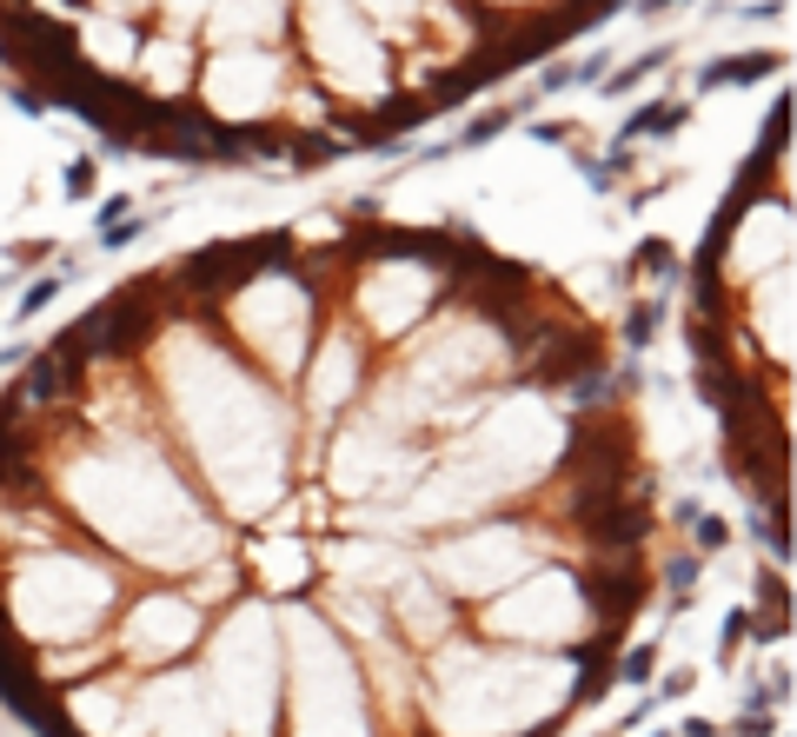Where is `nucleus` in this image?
<instances>
[{"instance_id": "f257e3e1", "label": "nucleus", "mask_w": 797, "mask_h": 737, "mask_svg": "<svg viewBox=\"0 0 797 737\" xmlns=\"http://www.w3.org/2000/svg\"><path fill=\"white\" fill-rule=\"evenodd\" d=\"M312 27H319V47H333L326 54V67L346 80H379V60H372V47H366V34L353 27V14L340 8V0H312Z\"/></svg>"}, {"instance_id": "f03ea898", "label": "nucleus", "mask_w": 797, "mask_h": 737, "mask_svg": "<svg viewBox=\"0 0 797 737\" xmlns=\"http://www.w3.org/2000/svg\"><path fill=\"white\" fill-rule=\"evenodd\" d=\"M187 631H193V611H187V605H167V598L140 605V625L127 618V644L153 651V658H167V651H180V644H187Z\"/></svg>"}, {"instance_id": "7ed1b4c3", "label": "nucleus", "mask_w": 797, "mask_h": 737, "mask_svg": "<svg viewBox=\"0 0 797 737\" xmlns=\"http://www.w3.org/2000/svg\"><path fill=\"white\" fill-rule=\"evenodd\" d=\"M73 385H80V359H73L67 346H53V353H40L34 372L21 379V405H53V399H67Z\"/></svg>"}, {"instance_id": "20e7f679", "label": "nucleus", "mask_w": 797, "mask_h": 737, "mask_svg": "<svg viewBox=\"0 0 797 737\" xmlns=\"http://www.w3.org/2000/svg\"><path fill=\"white\" fill-rule=\"evenodd\" d=\"M784 299H790V273L777 266V280L758 293V306H751V319H758V333L771 340V353H777V366H790V333H784Z\"/></svg>"}, {"instance_id": "39448f33", "label": "nucleus", "mask_w": 797, "mask_h": 737, "mask_svg": "<svg viewBox=\"0 0 797 737\" xmlns=\"http://www.w3.org/2000/svg\"><path fill=\"white\" fill-rule=\"evenodd\" d=\"M784 67V54H738V60H711L704 73H698V87L704 94H717V87H751V80H764V73H777Z\"/></svg>"}, {"instance_id": "423d86ee", "label": "nucleus", "mask_w": 797, "mask_h": 737, "mask_svg": "<svg viewBox=\"0 0 797 737\" xmlns=\"http://www.w3.org/2000/svg\"><path fill=\"white\" fill-rule=\"evenodd\" d=\"M691 120V107H671V100H652V107H638L631 120H624V133H618V146H631V140H671L678 127Z\"/></svg>"}, {"instance_id": "0eeeda50", "label": "nucleus", "mask_w": 797, "mask_h": 737, "mask_svg": "<svg viewBox=\"0 0 797 737\" xmlns=\"http://www.w3.org/2000/svg\"><path fill=\"white\" fill-rule=\"evenodd\" d=\"M279 14H286L279 0H226L219 21H226L233 34H260V27H279Z\"/></svg>"}, {"instance_id": "6e6552de", "label": "nucleus", "mask_w": 797, "mask_h": 737, "mask_svg": "<svg viewBox=\"0 0 797 737\" xmlns=\"http://www.w3.org/2000/svg\"><path fill=\"white\" fill-rule=\"evenodd\" d=\"M758 605H764V644L771 638H784V618H790V592H784V579H758Z\"/></svg>"}, {"instance_id": "1a4fd4ad", "label": "nucleus", "mask_w": 797, "mask_h": 737, "mask_svg": "<svg viewBox=\"0 0 797 737\" xmlns=\"http://www.w3.org/2000/svg\"><path fill=\"white\" fill-rule=\"evenodd\" d=\"M146 73L159 80V87H180V80L193 73V60H187L174 40H159V47H146Z\"/></svg>"}, {"instance_id": "9d476101", "label": "nucleus", "mask_w": 797, "mask_h": 737, "mask_svg": "<svg viewBox=\"0 0 797 737\" xmlns=\"http://www.w3.org/2000/svg\"><path fill=\"white\" fill-rule=\"evenodd\" d=\"M631 266L645 273V280H658V286H671V280H678V253H671L665 239H645V246H638V260H631Z\"/></svg>"}, {"instance_id": "9b49d317", "label": "nucleus", "mask_w": 797, "mask_h": 737, "mask_svg": "<svg viewBox=\"0 0 797 737\" xmlns=\"http://www.w3.org/2000/svg\"><path fill=\"white\" fill-rule=\"evenodd\" d=\"M665 60H671L665 47H652V54H638V60H631L624 73H611V80H605V94H631V87H638V80H645V73H658Z\"/></svg>"}, {"instance_id": "f8f14e48", "label": "nucleus", "mask_w": 797, "mask_h": 737, "mask_svg": "<svg viewBox=\"0 0 797 737\" xmlns=\"http://www.w3.org/2000/svg\"><path fill=\"white\" fill-rule=\"evenodd\" d=\"M652 333H658V306L645 299V306H631V319H624V346H631V353L652 346Z\"/></svg>"}, {"instance_id": "ddd939ff", "label": "nucleus", "mask_w": 797, "mask_h": 737, "mask_svg": "<svg viewBox=\"0 0 797 737\" xmlns=\"http://www.w3.org/2000/svg\"><path fill=\"white\" fill-rule=\"evenodd\" d=\"M665 585L678 592V605L691 598V585H698V551H678V558H665Z\"/></svg>"}, {"instance_id": "4468645a", "label": "nucleus", "mask_w": 797, "mask_h": 737, "mask_svg": "<svg viewBox=\"0 0 797 737\" xmlns=\"http://www.w3.org/2000/svg\"><path fill=\"white\" fill-rule=\"evenodd\" d=\"M691 525H698V558H704V551H725V545H731V525H725V519H711V512H698Z\"/></svg>"}, {"instance_id": "2eb2a0df", "label": "nucleus", "mask_w": 797, "mask_h": 737, "mask_svg": "<svg viewBox=\"0 0 797 737\" xmlns=\"http://www.w3.org/2000/svg\"><path fill=\"white\" fill-rule=\"evenodd\" d=\"M60 299V280H40V286H27L21 293V306H14V319H34V312H47Z\"/></svg>"}, {"instance_id": "dca6fc26", "label": "nucleus", "mask_w": 797, "mask_h": 737, "mask_svg": "<svg viewBox=\"0 0 797 737\" xmlns=\"http://www.w3.org/2000/svg\"><path fill=\"white\" fill-rule=\"evenodd\" d=\"M652 665H658V644H638L631 658L618 665V678H624V685H645V678H652Z\"/></svg>"}, {"instance_id": "f3484780", "label": "nucleus", "mask_w": 797, "mask_h": 737, "mask_svg": "<svg viewBox=\"0 0 797 737\" xmlns=\"http://www.w3.org/2000/svg\"><path fill=\"white\" fill-rule=\"evenodd\" d=\"M745 631H751V611H731L725 618V638H717V665H731V651L745 644Z\"/></svg>"}, {"instance_id": "a211bd4d", "label": "nucleus", "mask_w": 797, "mask_h": 737, "mask_svg": "<svg viewBox=\"0 0 797 737\" xmlns=\"http://www.w3.org/2000/svg\"><path fill=\"white\" fill-rule=\"evenodd\" d=\"M67 193H73V200L94 193V167H87V159H73V167H67Z\"/></svg>"}, {"instance_id": "6ab92c4d", "label": "nucleus", "mask_w": 797, "mask_h": 737, "mask_svg": "<svg viewBox=\"0 0 797 737\" xmlns=\"http://www.w3.org/2000/svg\"><path fill=\"white\" fill-rule=\"evenodd\" d=\"M731 730H738V737H771V717H764V711H751V717H738Z\"/></svg>"}, {"instance_id": "aec40b11", "label": "nucleus", "mask_w": 797, "mask_h": 737, "mask_svg": "<svg viewBox=\"0 0 797 737\" xmlns=\"http://www.w3.org/2000/svg\"><path fill=\"white\" fill-rule=\"evenodd\" d=\"M691 691V671H665V685H658V698H685Z\"/></svg>"}, {"instance_id": "412c9836", "label": "nucleus", "mask_w": 797, "mask_h": 737, "mask_svg": "<svg viewBox=\"0 0 797 737\" xmlns=\"http://www.w3.org/2000/svg\"><path fill=\"white\" fill-rule=\"evenodd\" d=\"M114 219H127V193H114V200L100 206V226H114Z\"/></svg>"}, {"instance_id": "4be33fe9", "label": "nucleus", "mask_w": 797, "mask_h": 737, "mask_svg": "<svg viewBox=\"0 0 797 737\" xmlns=\"http://www.w3.org/2000/svg\"><path fill=\"white\" fill-rule=\"evenodd\" d=\"M366 8H372V14H385V21H392V14H406V8H413V0H366Z\"/></svg>"}, {"instance_id": "5701e85b", "label": "nucleus", "mask_w": 797, "mask_h": 737, "mask_svg": "<svg viewBox=\"0 0 797 737\" xmlns=\"http://www.w3.org/2000/svg\"><path fill=\"white\" fill-rule=\"evenodd\" d=\"M167 8H174L180 21H200V8H206V0H167Z\"/></svg>"}, {"instance_id": "b1692460", "label": "nucleus", "mask_w": 797, "mask_h": 737, "mask_svg": "<svg viewBox=\"0 0 797 737\" xmlns=\"http://www.w3.org/2000/svg\"><path fill=\"white\" fill-rule=\"evenodd\" d=\"M638 8H645V14H658V8H685V0H638Z\"/></svg>"}, {"instance_id": "393cba45", "label": "nucleus", "mask_w": 797, "mask_h": 737, "mask_svg": "<svg viewBox=\"0 0 797 737\" xmlns=\"http://www.w3.org/2000/svg\"><path fill=\"white\" fill-rule=\"evenodd\" d=\"M133 8H140V0H133Z\"/></svg>"}]
</instances>
